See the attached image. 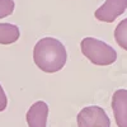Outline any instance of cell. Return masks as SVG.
Instances as JSON below:
<instances>
[{
	"mask_svg": "<svg viewBox=\"0 0 127 127\" xmlns=\"http://www.w3.org/2000/svg\"><path fill=\"white\" fill-rule=\"evenodd\" d=\"M67 52L61 41L52 37L41 38L33 48L36 66L47 74L60 71L66 64Z\"/></svg>",
	"mask_w": 127,
	"mask_h": 127,
	"instance_id": "1",
	"label": "cell"
},
{
	"mask_svg": "<svg viewBox=\"0 0 127 127\" xmlns=\"http://www.w3.org/2000/svg\"><path fill=\"white\" fill-rule=\"evenodd\" d=\"M83 55L92 64L98 66H108L117 60V52L108 43L94 37H85L80 42Z\"/></svg>",
	"mask_w": 127,
	"mask_h": 127,
	"instance_id": "2",
	"label": "cell"
},
{
	"mask_svg": "<svg viewBox=\"0 0 127 127\" xmlns=\"http://www.w3.org/2000/svg\"><path fill=\"white\" fill-rule=\"evenodd\" d=\"M78 127H111V121L105 111L98 105L83 108L78 116Z\"/></svg>",
	"mask_w": 127,
	"mask_h": 127,
	"instance_id": "3",
	"label": "cell"
},
{
	"mask_svg": "<svg viewBox=\"0 0 127 127\" xmlns=\"http://www.w3.org/2000/svg\"><path fill=\"white\" fill-rule=\"evenodd\" d=\"M127 9V0H105L94 13V17L100 22L112 23L122 15Z\"/></svg>",
	"mask_w": 127,
	"mask_h": 127,
	"instance_id": "4",
	"label": "cell"
},
{
	"mask_svg": "<svg viewBox=\"0 0 127 127\" xmlns=\"http://www.w3.org/2000/svg\"><path fill=\"white\" fill-rule=\"evenodd\" d=\"M112 109L118 127H127V90L118 89L113 93Z\"/></svg>",
	"mask_w": 127,
	"mask_h": 127,
	"instance_id": "5",
	"label": "cell"
},
{
	"mask_svg": "<svg viewBox=\"0 0 127 127\" xmlns=\"http://www.w3.org/2000/svg\"><path fill=\"white\" fill-rule=\"evenodd\" d=\"M48 117V105L43 100H38L29 107L26 114L28 127H46Z\"/></svg>",
	"mask_w": 127,
	"mask_h": 127,
	"instance_id": "6",
	"label": "cell"
},
{
	"mask_svg": "<svg viewBox=\"0 0 127 127\" xmlns=\"http://www.w3.org/2000/svg\"><path fill=\"white\" fill-rule=\"evenodd\" d=\"M20 31L12 23H0V45H12L19 39Z\"/></svg>",
	"mask_w": 127,
	"mask_h": 127,
	"instance_id": "7",
	"label": "cell"
},
{
	"mask_svg": "<svg viewBox=\"0 0 127 127\" xmlns=\"http://www.w3.org/2000/svg\"><path fill=\"white\" fill-rule=\"evenodd\" d=\"M114 39L120 47L127 51V18L118 23L114 29Z\"/></svg>",
	"mask_w": 127,
	"mask_h": 127,
	"instance_id": "8",
	"label": "cell"
},
{
	"mask_svg": "<svg viewBox=\"0 0 127 127\" xmlns=\"http://www.w3.org/2000/svg\"><path fill=\"white\" fill-rule=\"evenodd\" d=\"M15 8L14 0H0V19L13 14Z\"/></svg>",
	"mask_w": 127,
	"mask_h": 127,
	"instance_id": "9",
	"label": "cell"
},
{
	"mask_svg": "<svg viewBox=\"0 0 127 127\" xmlns=\"http://www.w3.org/2000/svg\"><path fill=\"white\" fill-rule=\"evenodd\" d=\"M6 105H8V98H6V94L1 87V84H0V112L5 111Z\"/></svg>",
	"mask_w": 127,
	"mask_h": 127,
	"instance_id": "10",
	"label": "cell"
}]
</instances>
